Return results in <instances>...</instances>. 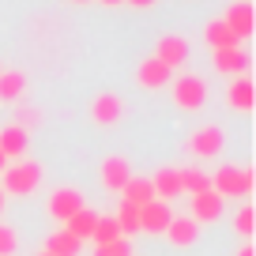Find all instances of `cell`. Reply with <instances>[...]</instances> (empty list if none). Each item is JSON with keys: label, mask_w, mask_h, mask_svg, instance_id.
<instances>
[{"label": "cell", "mask_w": 256, "mask_h": 256, "mask_svg": "<svg viewBox=\"0 0 256 256\" xmlns=\"http://www.w3.org/2000/svg\"><path fill=\"white\" fill-rule=\"evenodd\" d=\"M0 177H4V184H0L4 196H30V192L38 188V181H42V166L19 158V162H8Z\"/></svg>", "instance_id": "obj_1"}, {"label": "cell", "mask_w": 256, "mask_h": 256, "mask_svg": "<svg viewBox=\"0 0 256 256\" xmlns=\"http://www.w3.org/2000/svg\"><path fill=\"white\" fill-rule=\"evenodd\" d=\"M252 170L245 166H222L211 174V192H218L222 200H241V196H248L252 192Z\"/></svg>", "instance_id": "obj_2"}, {"label": "cell", "mask_w": 256, "mask_h": 256, "mask_svg": "<svg viewBox=\"0 0 256 256\" xmlns=\"http://www.w3.org/2000/svg\"><path fill=\"white\" fill-rule=\"evenodd\" d=\"M170 90H174L177 110H184V113H196L208 106V80L204 76H192V72L177 76V80H170Z\"/></svg>", "instance_id": "obj_3"}, {"label": "cell", "mask_w": 256, "mask_h": 256, "mask_svg": "<svg viewBox=\"0 0 256 256\" xmlns=\"http://www.w3.org/2000/svg\"><path fill=\"white\" fill-rule=\"evenodd\" d=\"M222 144H226V136H222V128L218 124H204V128H196L188 136V154L192 158H215V154H222Z\"/></svg>", "instance_id": "obj_4"}, {"label": "cell", "mask_w": 256, "mask_h": 256, "mask_svg": "<svg viewBox=\"0 0 256 256\" xmlns=\"http://www.w3.org/2000/svg\"><path fill=\"white\" fill-rule=\"evenodd\" d=\"M128 177H132V162H128L124 154H106L102 166H98V181H102V188H110V192H120Z\"/></svg>", "instance_id": "obj_5"}, {"label": "cell", "mask_w": 256, "mask_h": 256, "mask_svg": "<svg viewBox=\"0 0 256 256\" xmlns=\"http://www.w3.org/2000/svg\"><path fill=\"white\" fill-rule=\"evenodd\" d=\"M170 218H174V211H170L166 200H151L140 208V234H151V238H162L170 226Z\"/></svg>", "instance_id": "obj_6"}, {"label": "cell", "mask_w": 256, "mask_h": 256, "mask_svg": "<svg viewBox=\"0 0 256 256\" xmlns=\"http://www.w3.org/2000/svg\"><path fill=\"white\" fill-rule=\"evenodd\" d=\"M120 117H124V102H120V94H113V90L94 94V102H90V120H94V124L113 128Z\"/></svg>", "instance_id": "obj_7"}, {"label": "cell", "mask_w": 256, "mask_h": 256, "mask_svg": "<svg viewBox=\"0 0 256 256\" xmlns=\"http://www.w3.org/2000/svg\"><path fill=\"white\" fill-rule=\"evenodd\" d=\"M211 64H215V72L234 80V76H248V53L241 46L234 49H211Z\"/></svg>", "instance_id": "obj_8"}, {"label": "cell", "mask_w": 256, "mask_h": 256, "mask_svg": "<svg viewBox=\"0 0 256 256\" xmlns=\"http://www.w3.org/2000/svg\"><path fill=\"white\" fill-rule=\"evenodd\" d=\"M154 56L166 64L170 72H174V68H181V64L188 60V38H181V34H162L158 46H154Z\"/></svg>", "instance_id": "obj_9"}, {"label": "cell", "mask_w": 256, "mask_h": 256, "mask_svg": "<svg viewBox=\"0 0 256 256\" xmlns=\"http://www.w3.org/2000/svg\"><path fill=\"white\" fill-rule=\"evenodd\" d=\"M170 80H174V72H170L158 56H147V60L136 64V83H140L144 90H162Z\"/></svg>", "instance_id": "obj_10"}, {"label": "cell", "mask_w": 256, "mask_h": 256, "mask_svg": "<svg viewBox=\"0 0 256 256\" xmlns=\"http://www.w3.org/2000/svg\"><path fill=\"white\" fill-rule=\"evenodd\" d=\"M222 23L234 30V38H238V42H248V38H252V4H248V0L230 4V8L222 12Z\"/></svg>", "instance_id": "obj_11"}, {"label": "cell", "mask_w": 256, "mask_h": 256, "mask_svg": "<svg viewBox=\"0 0 256 256\" xmlns=\"http://www.w3.org/2000/svg\"><path fill=\"white\" fill-rule=\"evenodd\" d=\"M80 208H87L80 188H56L53 196H49V215H53L56 222H68V218H72Z\"/></svg>", "instance_id": "obj_12"}, {"label": "cell", "mask_w": 256, "mask_h": 256, "mask_svg": "<svg viewBox=\"0 0 256 256\" xmlns=\"http://www.w3.org/2000/svg\"><path fill=\"white\" fill-rule=\"evenodd\" d=\"M188 208H192V222H215L218 215H222V208H226V200L222 196H218V192H196V196H192L188 200Z\"/></svg>", "instance_id": "obj_13"}, {"label": "cell", "mask_w": 256, "mask_h": 256, "mask_svg": "<svg viewBox=\"0 0 256 256\" xmlns=\"http://www.w3.org/2000/svg\"><path fill=\"white\" fill-rule=\"evenodd\" d=\"M26 144H30V132H26V128H19L16 120H12V124H4L0 128V154H4V158H23L26 154Z\"/></svg>", "instance_id": "obj_14"}, {"label": "cell", "mask_w": 256, "mask_h": 256, "mask_svg": "<svg viewBox=\"0 0 256 256\" xmlns=\"http://www.w3.org/2000/svg\"><path fill=\"white\" fill-rule=\"evenodd\" d=\"M162 238H166L174 248H188V245H196V238H200V222H192L188 215L184 218H170V226H166Z\"/></svg>", "instance_id": "obj_15"}, {"label": "cell", "mask_w": 256, "mask_h": 256, "mask_svg": "<svg viewBox=\"0 0 256 256\" xmlns=\"http://www.w3.org/2000/svg\"><path fill=\"white\" fill-rule=\"evenodd\" d=\"M226 102H230V110L248 113V110H252V102H256V87H252V80H248V76H234V83L226 87Z\"/></svg>", "instance_id": "obj_16"}, {"label": "cell", "mask_w": 256, "mask_h": 256, "mask_svg": "<svg viewBox=\"0 0 256 256\" xmlns=\"http://www.w3.org/2000/svg\"><path fill=\"white\" fill-rule=\"evenodd\" d=\"M151 188H154V200H177L181 196V177H177V166H162V170H154V177H151Z\"/></svg>", "instance_id": "obj_17"}, {"label": "cell", "mask_w": 256, "mask_h": 256, "mask_svg": "<svg viewBox=\"0 0 256 256\" xmlns=\"http://www.w3.org/2000/svg\"><path fill=\"white\" fill-rule=\"evenodd\" d=\"M120 196H124V204L128 208H144V204H151L154 200V188H151V181L147 177H128L124 181V188H120Z\"/></svg>", "instance_id": "obj_18"}, {"label": "cell", "mask_w": 256, "mask_h": 256, "mask_svg": "<svg viewBox=\"0 0 256 256\" xmlns=\"http://www.w3.org/2000/svg\"><path fill=\"white\" fill-rule=\"evenodd\" d=\"M204 42H208L211 49H234V46H241V42L234 38V30L222 23V16H218V19H211V23L204 26Z\"/></svg>", "instance_id": "obj_19"}, {"label": "cell", "mask_w": 256, "mask_h": 256, "mask_svg": "<svg viewBox=\"0 0 256 256\" xmlns=\"http://www.w3.org/2000/svg\"><path fill=\"white\" fill-rule=\"evenodd\" d=\"M177 177H181V192H188V196L211 188V174H204L196 166H177Z\"/></svg>", "instance_id": "obj_20"}, {"label": "cell", "mask_w": 256, "mask_h": 256, "mask_svg": "<svg viewBox=\"0 0 256 256\" xmlns=\"http://www.w3.org/2000/svg\"><path fill=\"white\" fill-rule=\"evenodd\" d=\"M80 245H83V241H76L68 230H56V234H49L46 252L49 256H80Z\"/></svg>", "instance_id": "obj_21"}, {"label": "cell", "mask_w": 256, "mask_h": 256, "mask_svg": "<svg viewBox=\"0 0 256 256\" xmlns=\"http://www.w3.org/2000/svg\"><path fill=\"white\" fill-rule=\"evenodd\" d=\"M94 222H98V215H94V211H90V208H80V211H76L72 218H68V222H64V230L72 234L76 241H83V238H90Z\"/></svg>", "instance_id": "obj_22"}, {"label": "cell", "mask_w": 256, "mask_h": 256, "mask_svg": "<svg viewBox=\"0 0 256 256\" xmlns=\"http://www.w3.org/2000/svg\"><path fill=\"white\" fill-rule=\"evenodd\" d=\"M23 90H26L23 72H0V102H19Z\"/></svg>", "instance_id": "obj_23"}, {"label": "cell", "mask_w": 256, "mask_h": 256, "mask_svg": "<svg viewBox=\"0 0 256 256\" xmlns=\"http://www.w3.org/2000/svg\"><path fill=\"white\" fill-rule=\"evenodd\" d=\"M113 222H117L120 238H132V234H140V208H128V204H120V211L113 215Z\"/></svg>", "instance_id": "obj_24"}, {"label": "cell", "mask_w": 256, "mask_h": 256, "mask_svg": "<svg viewBox=\"0 0 256 256\" xmlns=\"http://www.w3.org/2000/svg\"><path fill=\"white\" fill-rule=\"evenodd\" d=\"M90 241H94V245H110V241H120L117 222H113V218H102V215H98L94 230H90Z\"/></svg>", "instance_id": "obj_25"}, {"label": "cell", "mask_w": 256, "mask_h": 256, "mask_svg": "<svg viewBox=\"0 0 256 256\" xmlns=\"http://www.w3.org/2000/svg\"><path fill=\"white\" fill-rule=\"evenodd\" d=\"M234 230H238L245 241L252 238V204H245V208L238 211V218H234Z\"/></svg>", "instance_id": "obj_26"}, {"label": "cell", "mask_w": 256, "mask_h": 256, "mask_svg": "<svg viewBox=\"0 0 256 256\" xmlns=\"http://www.w3.org/2000/svg\"><path fill=\"white\" fill-rule=\"evenodd\" d=\"M94 256H132V245H128V238H120V241H110V245H98Z\"/></svg>", "instance_id": "obj_27"}, {"label": "cell", "mask_w": 256, "mask_h": 256, "mask_svg": "<svg viewBox=\"0 0 256 256\" xmlns=\"http://www.w3.org/2000/svg\"><path fill=\"white\" fill-rule=\"evenodd\" d=\"M16 245H19L16 230H12V226H0V256H12V252H16Z\"/></svg>", "instance_id": "obj_28"}, {"label": "cell", "mask_w": 256, "mask_h": 256, "mask_svg": "<svg viewBox=\"0 0 256 256\" xmlns=\"http://www.w3.org/2000/svg\"><path fill=\"white\" fill-rule=\"evenodd\" d=\"M16 124L30 132V128L38 124V110H34V106H23V110H19V120H16Z\"/></svg>", "instance_id": "obj_29"}, {"label": "cell", "mask_w": 256, "mask_h": 256, "mask_svg": "<svg viewBox=\"0 0 256 256\" xmlns=\"http://www.w3.org/2000/svg\"><path fill=\"white\" fill-rule=\"evenodd\" d=\"M124 4H132V8H151L154 0H124Z\"/></svg>", "instance_id": "obj_30"}, {"label": "cell", "mask_w": 256, "mask_h": 256, "mask_svg": "<svg viewBox=\"0 0 256 256\" xmlns=\"http://www.w3.org/2000/svg\"><path fill=\"white\" fill-rule=\"evenodd\" d=\"M238 256H256V248H252V245H248V241H245V245L238 248Z\"/></svg>", "instance_id": "obj_31"}, {"label": "cell", "mask_w": 256, "mask_h": 256, "mask_svg": "<svg viewBox=\"0 0 256 256\" xmlns=\"http://www.w3.org/2000/svg\"><path fill=\"white\" fill-rule=\"evenodd\" d=\"M4 166H8V158H4V154H0V174H4Z\"/></svg>", "instance_id": "obj_32"}, {"label": "cell", "mask_w": 256, "mask_h": 256, "mask_svg": "<svg viewBox=\"0 0 256 256\" xmlns=\"http://www.w3.org/2000/svg\"><path fill=\"white\" fill-rule=\"evenodd\" d=\"M102 4H110V8H113V4H124V0H102Z\"/></svg>", "instance_id": "obj_33"}, {"label": "cell", "mask_w": 256, "mask_h": 256, "mask_svg": "<svg viewBox=\"0 0 256 256\" xmlns=\"http://www.w3.org/2000/svg\"><path fill=\"white\" fill-rule=\"evenodd\" d=\"M0 211H4V192H0Z\"/></svg>", "instance_id": "obj_34"}, {"label": "cell", "mask_w": 256, "mask_h": 256, "mask_svg": "<svg viewBox=\"0 0 256 256\" xmlns=\"http://www.w3.org/2000/svg\"><path fill=\"white\" fill-rule=\"evenodd\" d=\"M72 4H87V0H72Z\"/></svg>", "instance_id": "obj_35"}, {"label": "cell", "mask_w": 256, "mask_h": 256, "mask_svg": "<svg viewBox=\"0 0 256 256\" xmlns=\"http://www.w3.org/2000/svg\"><path fill=\"white\" fill-rule=\"evenodd\" d=\"M38 256H49V252H46V248H42V252H38Z\"/></svg>", "instance_id": "obj_36"}, {"label": "cell", "mask_w": 256, "mask_h": 256, "mask_svg": "<svg viewBox=\"0 0 256 256\" xmlns=\"http://www.w3.org/2000/svg\"><path fill=\"white\" fill-rule=\"evenodd\" d=\"M0 72H4V68H0Z\"/></svg>", "instance_id": "obj_37"}]
</instances>
